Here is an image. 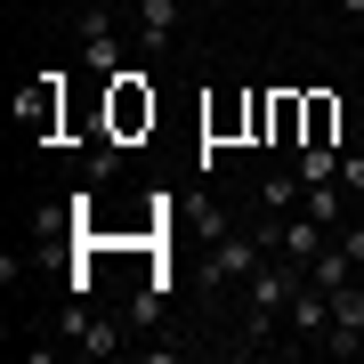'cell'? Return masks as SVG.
Wrapping results in <instances>:
<instances>
[{
  "mask_svg": "<svg viewBox=\"0 0 364 364\" xmlns=\"http://www.w3.org/2000/svg\"><path fill=\"white\" fill-rule=\"evenodd\" d=\"M299 284H308V267L299 259H284L275 251V267H251V308H243V340H267L275 332V316L299 299Z\"/></svg>",
  "mask_w": 364,
  "mask_h": 364,
  "instance_id": "obj_1",
  "label": "cell"
},
{
  "mask_svg": "<svg viewBox=\"0 0 364 364\" xmlns=\"http://www.w3.org/2000/svg\"><path fill=\"white\" fill-rule=\"evenodd\" d=\"M105 130H114L122 146H130L138 130H154V90H146V73H130V65L114 73V90H105Z\"/></svg>",
  "mask_w": 364,
  "mask_h": 364,
  "instance_id": "obj_2",
  "label": "cell"
},
{
  "mask_svg": "<svg viewBox=\"0 0 364 364\" xmlns=\"http://www.w3.org/2000/svg\"><path fill=\"white\" fill-rule=\"evenodd\" d=\"M259 259H275V251H267V235L259 227H251V235H219V243H210V284H251V267H259Z\"/></svg>",
  "mask_w": 364,
  "mask_h": 364,
  "instance_id": "obj_3",
  "label": "cell"
},
{
  "mask_svg": "<svg viewBox=\"0 0 364 364\" xmlns=\"http://www.w3.org/2000/svg\"><path fill=\"white\" fill-rule=\"evenodd\" d=\"M267 235V251H284V259H299V267H316V259H324V219H308V210H299V219H284V227H259Z\"/></svg>",
  "mask_w": 364,
  "mask_h": 364,
  "instance_id": "obj_4",
  "label": "cell"
},
{
  "mask_svg": "<svg viewBox=\"0 0 364 364\" xmlns=\"http://www.w3.org/2000/svg\"><path fill=\"white\" fill-rule=\"evenodd\" d=\"M284 332H291V340H324V332H332V291L316 284V275L299 284V299L284 308Z\"/></svg>",
  "mask_w": 364,
  "mask_h": 364,
  "instance_id": "obj_5",
  "label": "cell"
},
{
  "mask_svg": "<svg viewBox=\"0 0 364 364\" xmlns=\"http://www.w3.org/2000/svg\"><path fill=\"white\" fill-rule=\"evenodd\" d=\"M299 130H308V90H275L267 97V138L275 146H299Z\"/></svg>",
  "mask_w": 364,
  "mask_h": 364,
  "instance_id": "obj_6",
  "label": "cell"
},
{
  "mask_svg": "<svg viewBox=\"0 0 364 364\" xmlns=\"http://www.w3.org/2000/svg\"><path fill=\"white\" fill-rule=\"evenodd\" d=\"M65 340H81V356H114V348H122V332L105 324V316H90L81 299L65 308Z\"/></svg>",
  "mask_w": 364,
  "mask_h": 364,
  "instance_id": "obj_7",
  "label": "cell"
},
{
  "mask_svg": "<svg viewBox=\"0 0 364 364\" xmlns=\"http://www.w3.org/2000/svg\"><path fill=\"white\" fill-rule=\"evenodd\" d=\"M340 97L332 90H308V130H299V146H340Z\"/></svg>",
  "mask_w": 364,
  "mask_h": 364,
  "instance_id": "obj_8",
  "label": "cell"
},
{
  "mask_svg": "<svg viewBox=\"0 0 364 364\" xmlns=\"http://www.w3.org/2000/svg\"><path fill=\"white\" fill-rule=\"evenodd\" d=\"M138 33H146V57H162L178 41V0H146L138 9Z\"/></svg>",
  "mask_w": 364,
  "mask_h": 364,
  "instance_id": "obj_9",
  "label": "cell"
},
{
  "mask_svg": "<svg viewBox=\"0 0 364 364\" xmlns=\"http://www.w3.org/2000/svg\"><path fill=\"white\" fill-rule=\"evenodd\" d=\"M81 73H97V81H114V73H122V41H114V25L81 33Z\"/></svg>",
  "mask_w": 364,
  "mask_h": 364,
  "instance_id": "obj_10",
  "label": "cell"
},
{
  "mask_svg": "<svg viewBox=\"0 0 364 364\" xmlns=\"http://www.w3.org/2000/svg\"><path fill=\"white\" fill-rule=\"evenodd\" d=\"M299 186H340V146H291Z\"/></svg>",
  "mask_w": 364,
  "mask_h": 364,
  "instance_id": "obj_11",
  "label": "cell"
},
{
  "mask_svg": "<svg viewBox=\"0 0 364 364\" xmlns=\"http://www.w3.org/2000/svg\"><path fill=\"white\" fill-rule=\"evenodd\" d=\"M16 122H25V130H57V73H41L33 90H25V105H16Z\"/></svg>",
  "mask_w": 364,
  "mask_h": 364,
  "instance_id": "obj_12",
  "label": "cell"
},
{
  "mask_svg": "<svg viewBox=\"0 0 364 364\" xmlns=\"http://www.w3.org/2000/svg\"><path fill=\"white\" fill-rule=\"evenodd\" d=\"M203 130H210V138H235V130H251V90H243V97H219V105H203Z\"/></svg>",
  "mask_w": 364,
  "mask_h": 364,
  "instance_id": "obj_13",
  "label": "cell"
},
{
  "mask_svg": "<svg viewBox=\"0 0 364 364\" xmlns=\"http://www.w3.org/2000/svg\"><path fill=\"white\" fill-rule=\"evenodd\" d=\"M332 324L364 332V284H340V291H332Z\"/></svg>",
  "mask_w": 364,
  "mask_h": 364,
  "instance_id": "obj_14",
  "label": "cell"
},
{
  "mask_svg": "<svg viewBox=\"0 0 364 364\" xmlns=\"http://www.w3.org/2000/svg\"><path fill=\"white\" fill-rule=\"evenodd\" d=\"M308 275H316V284H324V291H340V284H348V275H356V259H348V251H324V259H316Z\"/></svg>",
  "mask_w": 364,
  "mask_h": 364,
  "instance_id": "obj_15",
  "label": "cell"
},
{
  "mask_svg": "<svg viewBox=\"0 0 364 364\" xmlns=\"http://www.w3.org/2000/svg\"><path fill=\"white\" fill-rule=\"evenodd\" d=\"M299 210H308V219H324V227H340V186H308Z\"/></svg>",
  "mask_w": 364,
  "mask_h": 364,
  "instance_id": "obj_16",
  "label": "cell"
},
{
  "mask_svg": "<svg viewBox=\"0 0 364 364\" xmlns=\"http://www.w3.org/2000/svg\"><path fill=\"white\" fill-rule=\"evenodd\" d=\"M114 170H122V138L105 130V138H97V154H90V186H105V178H114Z\"/></svg>",
  "mask_w": 364,
  "mask_h": 364,
  "instance_id": "obj_17",
  "label": "cell"
},
{
  "mask_svg": "<svg viewBox=\"0 0 364 364\" xmlns=\"http://www.w3.org/2000/svg\"><path fill=\"white\" fill-rule=\"evenodd\" d=\"M299 195H308V186H299V170H291V178H267V186H259V203H267V210H291Z\"/></svg>",
  "mask_w": 364,
  "mask_h": 364,
  "instance_id": "obj_18",
  "label": "cell"
},
{
  "mask_svg": "<svg viewBox=\"0 0 364 364\" xmlns=\"http://www.w3.org/2000/svg\"><path fill=\"white\" fill-rule=\"evenodd\" d=\"M340 195L364 203V146H356V154H340Z\"/></svg>",
  "mask_w": 364,
  "mask_h": 364,
  "instance_id": "obj_19",
  "label": "cell"
},
{
  "mask_svg": "<svg viewBox=\"0 0 364 364\" xmlns=\"http://www.w3.org/2000/svg\"><path fill=\"white\" fill-rule=\"evenodd\" d=\"M316 348H332V356H356V348H364V332H348V324H332L324 340H316Z\"/></svg>",
  "mask_w": 364,
  "mask_h": 364,
  "instance_id": "obj_20",
  "label": "cell"
},
{
  "mask_svg": "<svg viewBox=\"0 0 364 364\" xmlns=\"http://www.w3.org/2000/svg\"><path fill=\"white\" fill-rule=\"evenodd\" d=\"M340 251H348V259L364 267V227H348V235H340Z\"/></svg>",
  "mask_w": 364,
  "mask_h": 364,
  "instance_id": "obj_21",
  "label": "cell"
},
{
  "mask_svg": "<svg viewBox=\"0 0 364 364\" xmlns=\"http://www.w3.org/2000/svg\"><path fill=\"white\" fill-rule=\"evenodd\" d=\"M340 16H364V0H340Z\"/></svg>",
  "mask_w": 364,
  "mask_h": 364,
  "instance_id": "obj_22",
  "label": "cell"
},
{
  "mask_svg": "<svg viewBox=\"0 0 364 364\" xmlns=\"http://www.w3.org/2000/svg\"><path fill=\"white\" fill-rule=\"evenodd\" d=\"M356 146H364V105H356Z\"/></svg>",
  "mask_w": 364,
  "mask_h": 364,
  "instance_id": "obj_23",
  "label": "cell"
}]
</instances>
